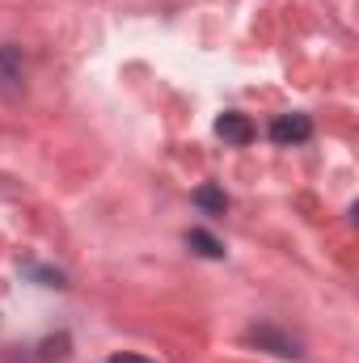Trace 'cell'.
<instances>
[{
	"instance_id": "6da1fadb",
	"label": "cell",
	"mask_w": 359,
	"mask_h": 363,
	"mask_svg": "<svg viewBox=\"0 0 359 363\" xmlns=\"http://www.w3.org/2000/svg\"><path fill=\"white\" fill-rule=\"evenodd\" d=\"M313 135V123H309V114H279L275 123H270V140L275 144H304Z\"/></svg>"
},
{
	"instance_id": "7a4b0ae2",
	"label": "cell",
	"mask_w": 359,
	"mask_h": 363,
	"mask_svg": "<svg viewBox=\"0 0 359 363\" xmlns=\"http://www.w3.org/2000/svg\"><path fill=\"white\" fill-rule=\"evenodd\" d=\"M216 135H220V140H228V144H237V148H245V144L254 140V123H250L245 114L228 110V114H220V118H216Z\"/></svg>"
},
{
	"instance_id": "3957f363",
	"label": "cell",
	"mask_w": 359,
	"mask_h": 363,
	"mask_svg": "<svg viewBox=\"0 0 359 363\" xmlns=\"http://www.w3.org/2000/svg\"><path fill=\"white\" fill-rule=\"evenodd\" d=\"M250 342H258L263 351H270V355H283V359L300 355V351H296V342H292L287 334H279L275 325H258V330H250Z\"/></svg>"
},
{
	"instance_id": "277c9868",
	"label": "cell",
	"mask_w": 359,
	"mask_h": 363,
	"mask_svg": "<svg viewBox=\"0 0 359 363\" xmlns=\"http://www.w3.org/2000/svg\"><path fill=\"white\" fill-rule=\"evenodd\" d=\"M0 89L4 93L21 89V51L17 47H0Z\"/></svg>"
},
{
	"instance_id": "5b68a950",
	"label": "cell",
	"mask_w": 359,
	"mask_h": 363,
	"mask_svg": "<svg viewBox=\"0 0 359 363\" xmlns=\"http://www.w3.org/2000/svg\"><path fill=\"white\" fill-rule=\"evenodd\" d=\"M194 203H199L207 216H224V211H228V199H224L220 186H199V190H194Z\"/></svg>"
},
{
	"instance_id": "8992f818",
	"label": "cell",
	"mask_w": 359,
	"mask_h": 363,
	"mask_svg": "<svg viewBox=\"0 0 359 363\" xmlns=\"http://www.w3.org/2000/svg\"><path fill=\"white\" fill-rule=\"evenodd\" d=\"M186 245H190L194 254H203V258H224V245H220L211 233H203V228H190V233H186Z\"/></svg>"
},
{
	"instance_id": "52a82bcc",
	"label": "cell",
	"mask_w": 359,
	"mask_h": 363,
	"mask_svg": "<svg viewBox=\"0 0 359 363\" xmlns=\"http://www.w3.org/2000/svg\"><path fill=\"white\" fill-rule=\"evenodd\" d=\"M26 271L34 274V279H43L47 287H64V274H60V271H51V267H26Z\"/></svg>"
},
{
	"instance_id": "ba28073f",
	"label": "cell",
	"mask_w": 359,
	"mask_h": 363,
	"mask_svg": "<svg viewBox=\"0 0 359 363\" xmlns=\"http://www.w3.org/2000/svg\"><path fill=\"white\" fill-rule=\"evenodd\" d=\"M110 363H153V359H140V355H110Z\"/></svg>"
}]
</instances>
